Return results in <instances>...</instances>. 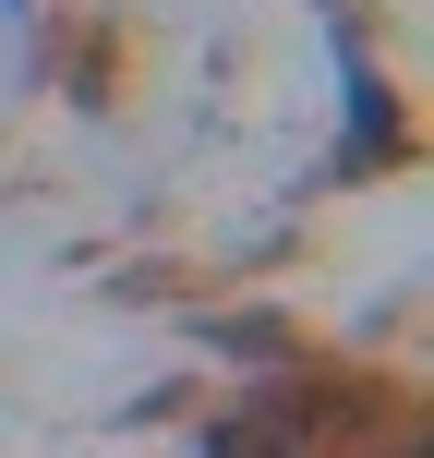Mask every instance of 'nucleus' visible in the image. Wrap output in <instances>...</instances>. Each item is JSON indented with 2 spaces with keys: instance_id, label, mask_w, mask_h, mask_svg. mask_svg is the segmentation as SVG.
<instances>
[{
  "instance_id": "nucleus-1",
  "label": "nucleus",
  "mask_w": 434,
  "mask_h": 458,
  "mask_svg": "<svg viewBox=\"0 0 434 458\" xmlns=\"http://www.w3.org/2000/svg\"><path fill=\"white\" fill-rule=\"evenodd\" d=\"M217 458H314V446L277 435V422H242V435H217Z\"/></svg>"
}]
</instances>
